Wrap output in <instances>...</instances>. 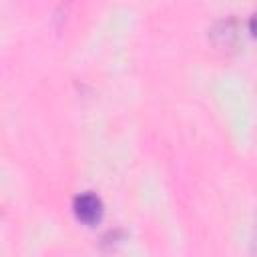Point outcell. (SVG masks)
Masks as SVG:
<instances>
[{"instance_id": "6da1fadb", "label": "cell", "mask_w": 257, "mask_h": 257, "mask_svg": "<svg viewBox=\"0 0 257 257\" xmlns=\"http://www.w3.org/2000/svg\"><path fill=\"white\" fill-rule=\"evenodd\" d=\"M72 209H74V215L82 221V223H96L102 215V201L98 195H94L92 191H84V193H78L74 199H72Z\"/></svg>"}, {"instance_id": "7a4b0ae2", "label": "cell", "mask_w": 257, "mask_h": 257, "mask_svg": "<svg viewBox=\"0 0 257 257\" xmlns=\"http://www.w3.org/2000/svg\"><path fill=\"white\" fill-rule=\"evenodd\" d=\"M211 34L215 36L217 42H221V44H231V42L237 38L235 20H233V18H223V20L215 22L213 28H211Z\"/></svg>"}, {"instance_id": "3957f363", "label": "cell", "mask_w": 257, "mask_h": 257, "mask_svg": "<svg viewBox=\"0 0 257 257\" xmlns=\"http://www.w3.org/2000/svg\"><path fill=\"white\" fill-rule=\"evenodd\" d=\"M249 30L253 34H257V10H253L251 16H249Z\"/></svg>"}, {"instance_id": "277c9868", "label": "cell", "mask_w": 257, "mask_h": 257, "mask_svg": "<svg viewBox=\"0 0 257 257\" xmlns=\"http://www.w3.org/2000/svg\"><path fill=\"white\" fill-rule=\"evenodd\" d=\"M251 249H253V255L257 257V219H255V227H253V237H251Z\"/></svg>"}]
</instances>
